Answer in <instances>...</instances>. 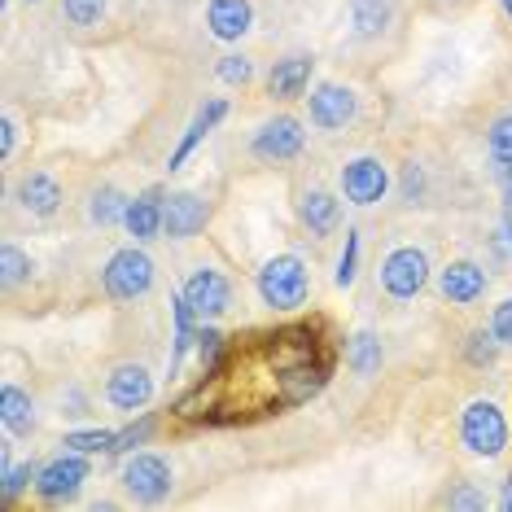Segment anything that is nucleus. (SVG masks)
<instances>
[{"mask_svg": "<svg viewBox=\"0 0 512 512\" xmlns=\"http://www.w3.org/2000/svg\"><path fill=\"white\" fill-rule=\"evenodd\" d=\"M486 154H491L495 171H508L512 167V114H499L486 132Z\"/></svg>", "mask_w": 512, "mask_h": 512, "instance_id": "obj_27", "label": "nucleus"}, {"mask_svg": "<svg viewBox=\"0 0 512 512\" xmlns=\"http://www.w3.org/2000/svg\"><path fill=\"white\" fill-rule=\"evenodd\" d=\"M442 508H451V512H477V508H486V495L477 491L473 482H456L447 495H442Z\"/></svg>", "mask_w": 512, "mask_h": 512, "instance_id": "obj_37", "label": "nucleus"}, {"mask_svg": "<svg viewBox=\"0 0 512 512\" xmlns=\"http://www.w3.org/2000/svg\"><path fill=\"white\" fill-rule=\"evenodd\" d=\"M106 399L119 407V412H141L154 399V377L141 364H119L106 381Z\"/></svg>", "mask_w": 512, "mask_h": 512, "instance_id": "obj_14", "label": "nucleus"}, {"mask_svg": "<svg viewBox=\"0 0 512 512\" xmlns=\"http://www.w3.org/2000/svg\"><path fill=\"white\" fill-rule=\"evenodd\" d=\"M14 145H18V119L5 114V123H0V158H14Z\"/></svg>", "mask_w": 512, "mask_h": 512, "instance_id": "obj_39", "label": "nucleus"}, {"mask_svg": "<svg viewBox=\"0 0 512 512\" xmlns=\"http://www.w3.org/2000/svg\"><path fill=\"white\" fill-rule=\"evenodd\" d=\"M346 22H351V31L359 40H377L394 22V5L390 0H351L346 5Z\"/></svg>", "mask_w": 512, "mask_h": 512, "instance_id": "obj_24", "label": "nucleus"}, {"mask_svg": "<svg viewBox=\"0 0 512 512\" xmlns=\"http://www.w3.org/2000/svg\"><path fill=\"white\" fill-rule=\"evenodd\" d=\"M429 285V254L416 246H399L381 263V289L390 298H416Z\"/></svg>", "mask_w": 512, "mask_h": 512, "instance_id": "obj_6", "label": "nucleus"}, {"mask_svg": "<svg viewBox=\"0 0 512 512\" xmlns=\"http://www.w3.org/2000/svg\"><path fill=\"white\" fill-rule=\"evenodd\" d=\"M504 508H508V512H512V491H504Z\"/></svg>", "mask_w": 512, "mask_h": 512, "instance_id": "obj_43", "label": "nucleus"}, {"mask_svg": "<svg viewBox=\"0 0 512 512\" xmlns=\"http://www.w3.org/2000/svg\"><path fill=\"white\" fill-rule=\"evenodd\" d=\"M425 189V180H421V167L416 162H407V171H403V193H407V202H416Z\"/></svg>", "mask_w": 512, "mask_h": 512, "instance_id": "obj_40", "label": "nucleus"}, {"mask_svg": "<svg viewBox=\"0 0 512 512\" xmlns=\"http://www.w3.org/2000/svg\"><path fill=\"white\" fill-rule=\"evenodd\" d=\"M0 425H5L9 438H31L36 434V399H31L22 386H14V381L0 390Z\"/></svg>", "mask_w": 512, "mask_h": 512, "instance_id": "obj_22", "label": "nucleus"}, {"mask_svg": "<svg viewBox=\"0 0 512 512\" xmlns=\"http://www.w3.org/2000/svg\"><path fill=\"white\" fill-rule=\"evenodd\" d=\"M298 219L311 237H329V232L342 224V202L329 189H307L298 197Z\"/></svg>", "mask_w": 512, "mask_h": 512, "instance_id": "obj_21", "label": "nucleus"}, {"mask_svg": "<svg viewBox=\"0 0 512 512\" xmlns=\"http://www.w3.org/2000/svg\"><path fill=\"white\" fill-rule=\"evenodd\" d=\"M307 110H311V127H320V132H342L346 123H355L359 97H355V88H346V84H316L307 97Z\"/></svg>", "mask_w": 512, "mask_h": 512, "instance_id": "obj_10", "label": "nucleus"}, {"mask_svg": "<svg viewBox=\"0 0 512 512\" xmlns=\"http://www.w3.org/2000/svg\"><path fill=\"white\" fill-rule=\"evenodd\" d=\"M460 442H464V451L477 456V460L504 456V447H508V416L499 412V403L473 399L469 407H464V412H460Z\"/></svg>", "mask_w": 512, "mask_h": 512, "instance_id": "obj_2", "label": "nucleus"}, {"mask_svg": "<svg viewBox=\"0 0 512 512\" xmlns=\"http://www.w3.org/2000/svg\"><path fill=\"white\" fill-rule=\"evenodd\" d=\"M337 184H342V197L351 206H377L381 197L390 193V171L381 158L372 154H359L342 167V176H337Z\"/></svg>", "mask_w": 512, "mask_h": 512, "instance_id": "obj_7", "label": "nucleus"}, {"mask_svg": "<svg viewBox=\"0 0 512 512\" xmlns=\"http://www.w3.org/2000/svg\"><path fill=\"white\" fill-rule=\"evenodd\" d=\"M123 228H127V237H136V241L167 237V193H162L158 184L154 189H145V193H136L132 202H127Z\"/></svg>", "mask_w": 512, "mask_h": 512, "instance_id": "obj_13", "label": "nucleus"}, {"mask_svg": "<svg viewBox=\"0 0 512 512\" xmlns=\"http://www.w3.org/2000/svg\"><path fill=\"white\" fill-rule=\"evenodd\" d=\"M36 473H40L36 464H14V460H9V451H5V486H0V499L14 508L22 499V491H27V486H36Z\"/></svg>", "mask_w": 512, "mask_h": 512, "instance_id": "obj_29", "label": "nucleus"}, {"mask_svg": "<svg viewBox=\"0 0 512 512\" xmlns=\"http://www.w3.org/2000/svg\"><path fill=\"white\" fill-rule=\"evenodd\" d=\"M31 5H40V0H31Z\"/></svg>", "mask_w": 512, "mask_h": 512, "instance_id": "obj_44", "label": "nucleus"}, {"mask_svg": "<svg viewBox=\"0 0 512 512\" xmlns=\"http://www.w3.org/2000/svg\"><path fill=\"white\" fill-rule=\"evenodd\" d=\"M114 429H71L66 434V447L84 451V456H114Z\"/></svg>", "mask_w": 512, "mask_h": 512, "instance_id": "obj_28", "label": "nucleus"}, {"mask_svg": "<svg viewBox=\"0 0 512 512\" xmlns=\"http://www.w3.org/2000/svg\"><path fill=\"white\" fill-rule=\"evenodd\" d=\"M499 176H504V206L512 211V167H508V171H499Z\"/></svg>", "mask_w": 512, "mask_h": 512, "instance_id": "obj_41", "label": "nucleus"}, {"mask_svg": "<svg viewBox=\"0 0 512 512\" xmlns=\"http://www.w3.org/2000/svg\"><path fill=\"white\" fill-rule=\"evenodd\" d=\"M491 333L499 337V346H512V298H504L491 311Z\"/></svg>", "mask_w": 512, "mask_h": 512, "instance_id": "obj_38", "label": "nucleus"}, {"mask_svg": "<svg viewBox=\"0 0 512 512\" xmlns=\"http://www.w3.org/2000/svg\"><path fill=\"white\" fill-rule=\"evenodd\" d=\"M320 337L307 329V324H289V329H276L272 337L263 342V359H267V368H272V377L276 372H289V368H298V364H311V359H320Z\"/></svg>", "mask_w": 512, "mask_h": 512, "instance_id": "obj_8", "label": "nucleus"}, {"mask_svg": "<svg viewBox=\"0 0 512 512\" xmlns=\"http://www.w3.org/2000/svg\"><path fill=\"white\" fill-rule=\"evenodd\" d=\"M123 491L136 504H162L171 495V464L154 451H132V460L123 464Z\"/></svg>", "mask_w": 512, "mask_h": 512, "instance_id": "obj_5", "label": "nucleus"}, {"mask_svg": "<svg viewBox=\"0 0 512 512\" xmlns=\"http://www.w3.org/2000/svg\"><path fill=\"white\" fill-rule=\"evenodd\" d=\"M154 429H158L154 416H141V421H132L127 429H119V438H114V456H132L136 447H145V442L154 438Z\"/></svg>", "mask_w": 512, "mask_h": 512, "instance_id": "obj_36", "label": "nucleus"}, {"mask_svg": "<svg viewBox=\"0 0 512 512\" xmlns=\"http://www.w3.org/2000/svg\"><path fill=\"white\" fill-rule=\"evenodd\" d=\"M486 285H491V276H486V267L473 263V259H456V263H447L438 272L442 298L456 302V307H469V302H477L486 294Z\"/></svg>", "mask_w": 512, "mask_h": 512, "instance_id": "obj_15", "label": "nucleus"}, {"mask_svg": "<svg viewBox=\"0 0 512 512\" xmlns=\"http://www.w3.org/2000/svg\"><path fill=\"white\" fill-rule=\"evenodd\" d=\"M206 224H211V202H206L202 193L180 189V193L167 197V237L171 241H189Z\"/></svg>", "mask_w": 512, "mask_h": 512, "instance_id": "obj_17", "label": "nucleus"}, {"mask_svg": "<svg viewBox=\"0 0 512 512\" xmlns=\"http://www.w3.org/2000/svg\"><path fill=\"white\" fill-rule=\"evenodd\" d=\"M110 0H62V18L71 22V27H101V18H106Z\"/></svg>", "mask_w": 512, "mask_h": 512, "instance_id": "obj_31", "label": "nucleus"}, {"mask_svg": "<svg viewBox=\"0 0 512 512\" xmlns=\"http://www.w3.org/2000/svg\"><path fill=\"white\" fill-rule=\"evenodd\" d=\"M92 464L84 451H66V456H53L49 464H40L36 473V495L44 504H71V499L84 491Z\"/></svg>", "mask_w": 512, "mask_h": 512, "instance_id": "obj_4", "label": "nucleus"}, {"mask_svg": "<svg viewBox=\"0 0 512 512\" xmlns=\"http://www.w3.org/2000/svg\"><path fill=\"white\" fill-rule=\"evenodd\" d=\"M302 145H307V132H302V123L294 119V114H276V119H267L250 141L259 162H289V158L302 154Z\"/></svg>", "mask_w": 512, "mask_h": 512, "instance_id": "obj_9", "label": "nucleus"}, {"mask_svg": "<svg viewBox=\"0 0 512 512\" xmlns=\"http://www.w3.org/2000/svg\"><path fill=\"white\" fill-rule=\"evenodd\" d=\"M184 298L193 302L197 320L211 324L219 316H228V307H232V281H228L224 272H215V267H197L189 281H184Z\"/></svg>", "mask_w": 512, "mask_h": 512, "instance_id": "obj_11", "label": "nucleus"}, {"mask_svg": "<svg viewBox=\"0 0 512 512\" xmlns=\"http://www.w3.org/2000/svg\"><path fill=\"white\" fill-rule=\"evenodd\" d=\"M224 119H228V101H224V97H211V101H206L202 110L193 114V123L184 127L180 145L171 149V158H167V171H180L184 162H189V154H193V149L206 141V132H215V123H224Z\"/></svg>", "mask_w": 512, "mask_h": 512, "instance_id": "obj_20", "label": "nucleus"}, {"mask_svg": "<svg viewBox=\"0 0 512 512\" xmlns=\"http://www.w3.org/2000/svg\"><path fill=\"white\" fill-rule=\"evenodd\" d=\"M464 359H469L473 368H495V359H499V337H495L491 329L469 333V342H464Z\"/></svg>", "mask_w": 512, "mask_h": 512, "instance_id": "obj_32", "label": "nucleus"}, {"mask_svg": "<svg viewBox=\"0 0 512 512\" xmlns=\"http://www.w3.org/2000/svg\"><path fill=\"white\" fill-rule=\"evenodd\" d=\"M215 75L224 79L228 88H246L250 79H254V62H250L246 53H224V57L215 62Z\"/></svg>", "mask_w": 512, "mask_h": 512, "instance_id": "obj_34", "label": "nucleus"}, {"mask_svg": "<svg viewBox=\"0 0 512 512\" xmlns=\"http://www.w3.org/2000/svg\"><path fill=\"white\" fill-rule=\"evenodd\" d=\"M127 202H132V197H123L114 184H101V189H92V197H88V224H97V228L123 224Z\"/></svg>", "mask_w": 512, "mask_h": 512, "instance_id": "obj_26", "label": "nucleus"}, {"mask_svg": "<svg viewBox=\"0 0 512 512\" xmlns=\"http://www.w3.org/2000/svg\"><path fill=\"white\" fill-rule=\"evenodd\" d=\"M311 57L307 53H289L281 57V62L267 71V92H272L276 101H298V97H307V88H311Z\"/></svg>", "mask_w": 512, "mask_h": 512, "instance_id": "obj_19", "label": "nucleus"}, {"mask_svg": "<svg viewBox=\"0 0 512 512\" xmlns=\"http://www.w3.org/2000/svg\"><path fill=\"white\" fill-rule=\"evenodd\" d=\"M329 372H333V359L329 355L311 359V364H298V368H289V372H276V403H281V407L311 403L324 386H329Z\"/></svg>", "mask_w": 512, "mask_h": 512, "instance_id": "obj_12", "label": "nucleus"}, {"mask_svg": "<svg viewBox=\"0 0 512 512\" xmlns=\"http://www.w3.org/2000/svg\"><path fill=\"white\" fill-rule=\"evenodd\" d=\"M154 276H158V267H154V259H149L141 246L114 250L110 263L101 267V285H106V294H110L114 302H136V298H145L149 289H154Z\"/></svg>", "mask_w": 512, "mask_h": 512, "instance_id": "obj_3", "label": "nucleus"}, {"mask_svg": "<svg viewBox=\"0 0 512 512\" xmlns=\"http://www.w3.org/2000/svg\"><path fill=\"white\" fill-rule=\"evenodd\" d=\"M381 359H386V351H381V337L372 329H359L351 342H346V364H351L355 377H372V372H381Z\"/></svg>", "mask_w": 512, "mask_h": 512, "instance_id": "obj_25", "label": "nucleus"}, {"mask_svg": "<svg viewBox=\"0 0 512 512\" xmlns=\"http://www.w3.org/2000/svg\"><path fill=\"white\" fill-rule=\"evenodd\" d=\"M224 351H228V337L219 329H211V324H202V333H197V355H202V368L219 372V364H224Z\"/></svg>", "mask_w": 512, "mask_h": 512, "instance_id": "obj_35", "label": "nucleus"}, {"mask_svg": "<svg viewBox=\"0 0 512 512\" xmlns=\"http://www.w3.org/2000/svg\"><path fill=\"white\" fill-rule=\"evenodd\" d=\"M254 289H259L267 311H276V316H294V311H302L307 298H311V272L298 254H276V259H267L259 267Z\"/></svg>", "mask_w": 512, "mask_h": 512, "instance_id": "obj_1", "label": "nucleus"}, {"mask_svg": "<svg viewBox=\"0 0 512 512\" xmlns=\"http://www.w3.org/2000/svg\"><path fill=\"white\" fill-rule=\"evenodd\" d=\"M254 27V5L250 0H211L206 5V31L224 44H237L241 36H250Z\"/></svg>", "mask_w": 512, "mask_h": 512, "instance_id": "obj_18", "label": "nucleus"}, {"mask_svg": "<svg viewBox=\"0 0 512 512\" xmlns=\"http://www.w3.org/2000/svg\"><path fill=\"white\" fill-rule=\"evenodd\" d=\"M0 281H5V289H18L22 281H31V254L18 246L0 250Z\"/></svg>", "mask_w": 512, "mask_h": 512, "instance_id": "obj_33", "label": "nucleus"}, {"mask_svg": "<svg viewBox=\"0 0 512 512\" xmlns=\"http://www.w3.org/2000/svg\"><path fill=\"white\" fill-rule=\"evenodd\" d=\"M499 9H504V18H512V0H499Z\"/></svg>", "mask_w": 512, "mask_h": 512, "instance_id": "obj_42", "label": "nucleus"}, {"mask_svg": "<svg viewBox=\"0 0 512 512\" xmlns=\"http://www.w3.org/2000/svg\"><path fill=\"white\" fill-rule=\"evenodd\" d=\"M215 412H224V377H219V372H211L206 381H197V386L176 403L180 421H211Z\"/></svg>", "mask_w": 512, "mask_h": 512, "instance_id": "obj_23", "label": "nucleus"}, {"mask_svg": "<svg viewBox=\"0 0 512 512\" xmlns=\"http://www.w3.org/2000/svg\"><path fill=\"white\" fill-rule=\"evenodd\" d=\"M359 276V228H346V246L337 254V267H333V285L337 289H351Z\"/></svg>", "mask_w": 512, "mask_h": 512, "instance_id": "obj_30", "label": "nucleus"}, {"mask_svg": "<svg viewBox=\"0 0 512 512\" xmlns=\"http://www.w3.org/2000/svg\"><path fill=\"white\" fill-rule=\"evenodd\" d=\"M66 193H62V180L53 176V171H27V176L18 180V206L27 211L31 219H49L62 211Z\"/></svg>", "mask_w": 512, "mask_h": 512, "instance_id": "obj_16", "label": "nucleus"}]
</instances>
